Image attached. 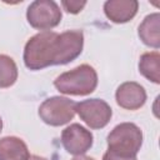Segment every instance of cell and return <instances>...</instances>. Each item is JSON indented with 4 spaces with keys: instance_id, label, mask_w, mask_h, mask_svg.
Listing matches in <instances>:
<instances>
[{
    "instance_id": "obj_16",
    "label": "cell",
    "mask_w": 160,
    "mask_h": 160,
    "mask_svg": "<svg viewBox=\"0 0 160 160\" xmlns=\"http://www.w3.org/2000/svg\"><path fill=\"white\" fill-rule=\"evenodd\" d=\"M102 160H138L136 156H120L118 154H114L111 151H106L102 156Z\"/></svg>"
},
{
    "instance_id": "obj_10",
    "label": "cell",
    "mask_w": 160,
    "mask_h": 160,
    "mask_svg": "<svg viewBox=\"0 0 160 160\" xmlns=\"http://www.w3.org/2000/svg\"><path fill=\"white\" fill-rule=\"evenodd\" d=\"M139 2L136 0H108L104 4L106 18L115 24L130 21L138 12Z\"/></svg>"
},
{
    "instance_id": "obj_9",
    "label": "cell",
    "mask_w": 160,
    "mask_h": 160,
    "mask_svg": "<svg viewBox=\"0 0 160 160\" xmlns=\"http://www.w3.org/2000/svg\"><path fill=\"white\" fill-rule=\"evenodd\" d=\"M84 34L81 30H68L60 34V65L74 61L82 51Z\"/></svg>"
},
{
    "instance_id": "obj_3",
    "label": "cell",
    "mask_w": 160,
    "mask_h": 160,
    "mask_svg": "<svg viewBox=\"0 0 160 160\" xmlns=\"http://www.w3.org/2000/svg\"><path fill=\"white\" fill-rule=\"evenodd\" d=\"M108 150L120 156H136L142 145V132L134 122H121L108 135Z\"/></svg>"
},
{
    "instance_id": "obj_13",
    "label": "cell",
    "mask_w": 160,
    "mask_h": 160,
    "mask_svg": "<svg viewBox=\"0 0 160 160\" xmlns=\"http://www.w3.org/2000/svg\"><path fill=\"white\" fill-rule=\"evenodd\" d=\"M139 71L149 81L160 84V54L158 51L142 54L139 60Z\"/></svg>"
},
{
    "instance_id": "obj_11",
    "label": "cell",
    "mask_w": 160,
    "mask_h": 160,
    "mask_svg": "<svg viewBox=\"0 0 160 160\" xmlns=\"http://www.w3.org/2000/svg\"><path fill=\"white\" fill-rule=\"evenodd\" d=\"M160 14L154 12L144 18L141 24L139 25V38L140 40L150 48L159 49L160 48Z\"/></svg>"
},
{
    "instance_id": "obj_8",
    "label": "cell",
    "mask_w": 160,
    "mask_h": 160,
    "mask_svg": "<svg viewBox=\"0 0 160 160\" xmlns=\"http://www.w3.org/2000/svg\"><path fill=\"white\" fill-rule=\"evenodd\" d=\"M115 99L120 108L126 110H138L144 106L146 101V91L140 84L135 81H126L116 89Z\"/></svg>"
},
{
    "instance_id": "obj_2",
    "label": "cell",
    "mask_w": 160,
    "mask_h": 160,
    "mask_svg": "<svg viewBox=\"0 0 160 160\" xmlns=\"http://www.w3.org/2000/svg\"><path fill=\"white\" fill-rule=\"evenodd\" d=\"M54 86L61 94L78 96L89 95L98 86V74L92 66L82 64L70 71L60 74L54 80Z\"/></svg>"
},
{
    "instance_id": "obj_19",
    "label": "cell",
    "mask_w": 160,
    "mask_h": 160,
    "mask_svg": "<svg viewBox=\"0 0 160 160\" xmlns=\"http://www.w3.org/2000/svg\"><path fill=\"white\" fill-rule=\"evenodd\" d=\"M1 130H2V120L0 118V132H1Z\"/></svg>"
},
{
    "instance_id": "obj_18",
    "label": "cell",
    "mask_w": 160,
    "mask_h": 160,
    "mask_svg": "<svg viewBox=\"0 0 160 160\" xmlns=\"http://www.w3.org/2000/svg\"><path fill=\"white\" fill-rule=\"evenodd\" d=\"M29 160H48V159H45L42 156H38V155H30Z\"/></svg>"
},
{
    "instance_id": "obj_5",
    "label": "cell",
    "mask_w": 160,
    "mask_h": 160,
    "mask_svg": "<svg viewBox=\"0 0 160 160\" xmlns=\"http://www.w3.org/2000/svg\"><path fill=\"white\" fill-rule=\"evenodd\" d=\"M61 18V10L52 0L32 1L26 10V19L30 26L42 31H49L50 29L58 26Z\"/></svg>"
},
{
    "instance_id": "obj_15",
    "label": "cell",
    "mask_w": 160,
    "mask_h": 160,
    "mask_svg": "<svg viewBox=\"0 0 160 160\" xmlns=\"http://www.w3.org/2000/svg\"><path fill=\"white\" fill-rule=\"evenodd\" d=\"M61 5L62 8L65 9L66 12H70V14H79L86 5V1H79V0H62L61 1Z\"/></svg>"
},
{
    "instance_id": "obj_6",
    "label": "cell",
    "mask_w": 160,
    "mask_h": 160,
    "mask_svg": "<svg viewBox=\"0 0 160 160\" xmlns=\"http://www.w3.org/2000/svg\"><path fill=\"white\" fill-rule=\"evenodd\" d=\"M75 111L90 129L105 128L112 116L110 105L105 100L96 98L76 102Z\"/></svg>"
},
{
    "instance_id": "obj_14",
    "label": "cell",
    "mask_w": 160,
    "mask_h": 160,
    "mask_svg": "<svg viewBox=\"0 0 160 160\" xmlns=\"http://www.w3.org/2000/svg\"><path fill=\"white\" fill-rule=\"evenodd\" d=\"M18 80V66L12 58L0 54V88H10Z\"/></svg>"
},
{
    "instance_id": "obj_17",
    "label": "cell",
    "mask_w": 160,
    "mask_h": 160,
    "mask_svg": "<svg viewBox=\"0 0 160 160\" xmlns=\"http://www.w3.org/2000/svg\"><path fill=\"white\" fill-rule=\"evenodd\" d=\"M71 160H95V159L94 158H90V156H86V155H78V156H75Z\"/></svg>"
},
{
    "instance_id": "obj_12",
    "label": "cell",
    "mask_w": 160,
    "mask_h": 160,
    "mask_svg": "<svg viewBox=\"0 0 160 160\" xmlns=\"http://www.w3.org/2000/svg\"><path fill=\"white\" fill-rule=\"evenodd\" d=\"M28 145L18 136H5L0 139V160H29Z\"/></svg>"
},
{
    "instance_id": "obj_4",
    "label": "cell",
    "mask_w": 160,
    "mask_h": 160,
    "mask_svg": "<svg viewBox=\"0 0 160 160\" xmlns=\"http://www.w3.org/2000/svg\"><path fill=\"white\" fill-rule=\"evenodd\" d=\"M76 102L64 96H51L39 108L40 119L50 126H61L74 119Z\"/></svg>"
},
{
    "instance_id": "obj_1",
    "label": "cell",
    "mask_w": 160,
    "mask_h": 160,
    "mask_svg": "<svg viewBox=\"0 0 160 160\" xmlns=\"http://www.w3.org/2000/svg\"><path fill=\"white\" fill-rule=\"evenodd\" d=\"M22 59L30 70L60 65V34L50 30L35 34L25 44Z\"/></svg>"
},
{
    "instance_id": "obj_7",
    "label": "cell",
    "mask_w": 160,
    "mask_h": 160,
    "mask_svg": "<svg viewBox=\"0 0 160 160\" xmlns=\"http://www.w3.org/2000/svg\"><path fill=\"white\" fill-rule=\"evenodd\" d=\"M61 144L71 155H84L94 142V136L90 130L80 124H71L61 132Z\"/></svg>"
}]
</instances>
